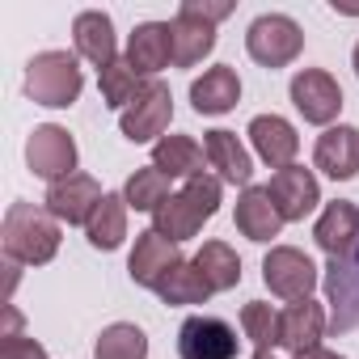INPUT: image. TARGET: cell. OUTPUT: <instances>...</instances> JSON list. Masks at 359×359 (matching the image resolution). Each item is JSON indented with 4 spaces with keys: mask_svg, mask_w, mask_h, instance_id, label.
<instances>
[{
    "mask_svg": "<svg viewBox=\"0 0 359 359\" xmlns=\"http://www.w3.org/2000/svg\"><path fill=\"white\" fill-rule=\"evenodd\" d=\"M9 262H26V266H43L60 254V220L34 203H9L5 212V229H0Z\"/></svg>",
    "mask_w": 359,
    "mask_h": 359,
    "instance_id": "obj_1",
    "label": "cell"
},
{
    "mask_svg": "<svg viewBox=\"0 0 359 359\" xmlns=\"http://www.w3.org/2000/svg\"><path fill=\"white\" fill-rule=\"evenodd\" d=\"M216 212H220V177L199 173V177H191V182L152 216V229H156L161 237H169V241L182 245V241H191Z\"/></svg>",
    "mask_w": 359,
    "mask_h": 359,
    "instance_id": "obj_2",
    "label": "cell"
},
{
    "mask_svg": "<svg viewBox=\"0 0 359 359\" xmlns=\"http://www.w3.org/2000/svg\"><path fill=\"white\" fill-rule=\"evenodd\" d=\"M81 89H85V72H81L76 55H68V51H39L26 64V93L39 106L64 110L81 97Z\"/></svg>",
    "mask_w": 359,
    "mask_h": 359,
    "instance_id": "obj_3",
    "label": "cell"
},
{
    "mask_svg": "<svg viewBox=\"0 0 359 359\" xmlns=\"http://www.w3.org/2000/svg\"><path fill=\"white\" fill-rule=\"evenodd\" d=\"M245 51L254 64L262 68H287L300 51H304V30L287 18V13H262L250 30H245Z\"/></svg>",
    "mask_w": 359,
    "mask_h": 359,
    "instance_id": "obj_4",
    "label": "cell"
},
{
    "mask_svg": "<svg viewBox=\"0 0 359 359\" xmlns=\"http://www.w3.org/2000/svg\"><path fill=\"white\" fill-rule=\"evenodd\" d=\"M321 287H325V304H330V330L334 334L359 330V237L346 254L330 258Z\"/></svg>",
    "mask_w": 359,
    "mask_h": 359,
    "instance_id": "obj_5",
    "label": "cell"
},
{
    "mask_svg": "<svg viewBox=\"0 0 359 359\" xmlns=\"http://www.w3.org/2000/svg\"><path fill=\"white\" fill-rule=\"evenodd\" d=\"M26 165L43 177V182L55 187V182H64V177L76 173V140H72L64 127L43 123V127H34L30 140H26Z\"/></svg>",
    "mask_w": 359,
    "mask_h": 359,
    "instance_id": "obj_6",
    "label": "cell"
},
{
    "mask_svg": "<svg viewBox=\"0 0 359 359\" xmlns=\"http://www.w3.org/2000/svg\"><path fill=\"white\" fill-rule=\"evenodd\" d=\"M262 283L279 296V300H309V292L317 287V266L309 254L292 250V245H275L262 262Z\"/></svg>",
    "mask_w": 359,
    "mask_h": 359,
    "instance_id": "obj_7",
    "label": "cell"
},
{
    "mask_svg": "<svg viewBox=\"0 0 359 359\" xmlns=\"http://www.w3.org/2000/svg\"><path fill=\"white\" fill-rule=\"evenodd\" d=\"M177 355L182 359H237V330L224 317L195 313L177 330Z\"/></svg>",
    "mask_w": 359,
    "mask_h": 359,
    "instance_id": "obj_8",
    "label": "cell"
},
{
    "mask_svg": "<svg viewBox=\"0 0 359 359\" xmlns=\"http://www.w3.org/2000/svg\"><path fill=\"white\" fill-rule=\"evenodd\" d=\"M292 106L304 114V123H317V127H330L342 110V89L330 72L321 68H304L292 76Z\"/></svg>",
    "mask_w": 359,
    "mask_h": 359,
    "instance_id": "obj_9",
    "label": "cell"
},
{
    "mask_svg": "<svg viewBox=\"0 0 359 359\" xmlns=\"http://www.w3.org/2000/svg\"><path fill=\"white\" fill-rule=\"evenodd\" d=\"M169 118H173V93H169V85L148 81L144 93L123 110V135H127L131 144L161 140V131L169 127Z\"/></svg>",
    "mask_w": 359,
    "mask_h": 359,
    "instance_id": "obj_10",
    "label": "cell"
},
{
    "mask_svg": "<svg viewBox=\"0 0 359 359\" xmlns=\"http://www.w3.org/2000/svg\"><path fill=\"white\" fill-rule=\"evenodd\" d=\"M102 199L106 195H102V187L89 173H72V177H64V182L47 187V212L60 224H89V216L97 212Z\"/></svg>",
    "mask_w": 359,
    "mask_h": 359,
    "instance_id": "obj_11",
    "label": "cell"
},
{
    "mask_svg": "<svg viewBox=\"0 0 359 359\" xmlns=\"http://www.w3.org/2000/svg\"><path fill=\"white\" fill-rule=\"evenodd\" d=\"M266 191H271V199H275V208H279L283 220H304V216L321 203L317 177H313L304 165H287V169H279L271 182H266Z\"/></svg>",
    "mask_w": 359,
    "mask_h": 359,
    "instance_id": "obj_12",
    "label": "cell"
},
{
    "mask_svg": "<svg viewBox=\"0 0 359 359\" xmlns=\"http://www.w3.org/2000/svg\"><path fill=\"white\" fill-rule=\"evenodd\" d=\"M177 262H182L177 241H169V237H161L156 229H148V233L135 237V250H131V258H127V271H131V279H135L140 287H156Z\"/></svg>",
    "mask_w": 359,
    "mask_h": 359,
    "instance_id": "obj_13",
    "label": "cell"
},
{
    "mask_svg": "<svg viewBox=\"0 0 359 359\" xmlns=\"http://www.w3.org/2000/svg\"><path fill=\"white\" fill-rule=\"evenodd\" d=\"M250 144H254V152L262 156V165H271L275 173L287 169V165H296V152H300L296 127H292L287 118H279V114H258V118L250 123Z\"/></svg>",
    "mask_w": 359,
    "mask_h": 359,
    "instance_id": "obj_14",
    "label": "cell"
},
{
    "mask_svg": "<svg viewBox=\"0 0 359 359\" xmlns=\"http://www.w3.org/2000/svg\"><path fill=\"white\" fill-rule=\"evenodd\" d=\"M173 60V26L169 22H144L127 39V64L140 76H156Z\"/></svg>",
    "mask_w": 359,
    "mask_h": 359,
    "instance_id": "obj_15",
    "label": "cell"
},
{
    "mask_svg": "<svg viewBox=\"0 0 359 359\" xmlns=\"http://www.w3.org/2000/svg\"><path fill=\"white\" fill-rule=\"evenodd\" d=\"M317 169L325 177H334V182H351V177L359 173V131L338 123L330 127L321 140H317V152H313Z\"/></svg>",
    "mask_w": 359,
    "mask_h": 359,
    "instance_id": "obj_16",
    "label": "cell"
},
{
    "mask_svg": "<svg viewBox=\"0 0 359 359\" xmlns=\"http://www.w3.org/2000/svg\"><path fill=\"white\" fill-rule=\"evenodd\" d=\"M283 224L287 220L279 216V208H275V199H271L266 187H245L241 191V199H237V229H241V237L266 245V241L279 237Z\"/></svg>",
    "mask_w": 359,
    "mask_h": 359,
    "instance_id": "obj_17",
    "label": "cell"
},
{
    "mask_svg": "<svg viewBox=\"0 0 359 359\" xmlns=\"http://www.w3.org/2000/svg\"><path fill=\"white\" fill-rule=\"evenodd\" d=\"M325 325H330V317H325V309L317 300H296V304H287L279 313V346H287L292 355L313 351L321 342Z\"/></svg>",
    "mask_w": 359,
    "mask_h": 359,
    "instance_id": "obj_18",
    "label": "cell"
},
{
    "mask_svg": "<svg viewBox=\"0 0 359 359\" xmlns=\"http://www.w3.org/2000/svg\"><path fill=\"white\" fill-rule=\"evenodd\" d=\"M72 43H76V55H81V60L97 64V72H102L106 64H114V60H118L114 22H110L106 13H97V9L76 13V22H72Z\"/></svg>",
    "mask_w": 359,
    "mask_h": 359,
    "instance_id": "obj_19",
    "label": "cell"
},
{
    "mask_svg": "<svg viewBox=\"0 0 359 359\" xmlns=\"http://www.w3.org/2000/svg\"><path fill=\"white\" fill-rule=\"evenodd\" d=\"M203 152H208V165L220 173V182L250 187L254 161H250V152L241 148V140H237L233 131H208V135H203Z\"/></svg>",
    "mask_w": 359,
    "mask_h": 359,
    "instance_id": "obj_20",
    "label": "cell"
},
{
    "mask_svg": "<svg viewBox=\"0 0 359 359\" xmlns=\"http://www.w3.org/2000/svg\"><path fill=\"white\" fill-rule=\"evenodd\" d=\"M241 102V81L229 64H216L208 68L195 85H191V106L199 114H229L233 106Z\"/></svg>",
    "mask_w": 359,
    "mask_h": 359,
    "instance_id": "obj_21",
    "label": "cell"
},
{
    "mask_svg": "<svg viewBox=\"0 0 359 359\" xmlns=\"http://www.w3.org/2000/svg\"><path fill=\"white\" fill-rule=\"evenodd\" d=\"M203 161H208V152L191 135H161L152 144V165L165 177H187V182H191V177L203 173Z\"/></svg>",
    "mask_w": 359,
    "mask_h": 359,
    "instance_id": "obj_22",
    "label": "cell"
},
{
    "mask_svg": "<svg viewBox=\"0 0 359 359\" xmlns=\"http://www.w3.org/2000/svg\"><path fill=\"white\" fill-rule=\"evenodd\" d=\"M355 237H359V208L355 203H330L325 212H321V220H317V229H313V241L330 254V258H338V254H346L351 245H355Z\"/></svg>",
    "mask_w": 359,
    "mask_h": 359,
    "instance_id": "obj_23",
    "label": "cell"
},
{
    "mask_svg": "<svg viewBox=\"0 0 359 359\" xmlns=\"http://www.w3.org/2000/svg\"><path fill=\"white\" fill-rule=\"evenodd\" d=\"M169 26H173V64L177 68H195L203 55L216 51V26L191 18V13H177Z\"/></svg>",
    "mask_w": 359,
    "mask_h": 359,
    "instance_id": "obj_24",
    "label": "cell"
},
{
    "mask_svg": "<svg viewBox=\"0 0 359 359\" xmlns=\"http://www.w3.org/2000/svg\"><path fill=\"white\" fill-rule=\"evenodd\" d=\"M85 233H89L93 250H118L123 237H127V199L123 195H106L97 203V212L89 216Z\"/></svg>",
    "mask_w": 359,
    "mask_h": 359,
    "instance_id": "obj_25",
    "label": "cell"
},
{
    "mask_svg": "<svg viewBox=\"0 0 359 359\" xmlns=\"http://www.w3.org/2000/svg\"><path fill=\"white\" fill-rule=\"evenodd\" d=\"M152 292H156L165 304H203V300L212 296V283L203 279V271H199L195 262H177Z\"/></svg>",
    "mask_w": 359,
    "mask_h": 359,
    "instance_id": "obj_26",
    "label": "cell"
},
{
    "mask_svg": "<svg viewBox=\"0 0 359 359\" xmlns=\"http://www.w3.org/2000/svg\"><path fill=\"white\" fill-rule=\"evenodd\" d=\"M123 199H127V208H135V212H161L173 195H169V177L156 169V165H148V169H135L131 177H127V187H123Z\"/></svg>",
    "mask_w": 359,
    "mask_h": 359,
    "instance_id": "obj_27",
    "label": "cell"
},
{
    "mask_svg": "<svg viewBox=\"0 0 359 359\" xmlns=\"http://www.w3.org/2000/svg\"><path fill=\"white\" fill-rule=\"evenodd\" d=\"M97 85H102V102L110 106V110H127L140 93H144V76L127 64V60H114V64H106L102 72H97Z\"/></svg>",
    "mask_w": 359,
    "mask_h": 359,
    "instance_id": "obj_28",
    "label": "cell"
},
{
    "mask_svg": "<svg viewBox=\"0 0 359 359\" xmlns=\"http://www.w3.org/2000/svg\"><path fill=\"white\" fill-rule=\"evenodd\" d=\"M195 266L203 271V279L212 283V292H229L241 283V258L233 254V245L224 241H208L199 254H195Z\"/></svg>",
    "mask_w": 359,
    "mask_h": 359,
    "instance_id": "obj_29",
    "label": "cell"
},
{
    "mask_svg": "<svg viewBox=\"0 0 359 359\" xmlns=\"http://www.w3.org/2000/svg\"><path fill=\"white\" fill-rule=\"evenodd\" d=\"M93 359H148V338L140 325L131 321H114L97 334L93 342Z\"/></svg>",
    "mask_w": 359,
    "mask_h": 359,
    "instance_id": "obj_30",
    "label": "cell"
},
{
    "mask_svg": "<svg viewBox=\"0 0 359 359\" xmlns=\"http://www.w3.org/2000/svg\"><path fill=\"white\" fill-rule=\"evenodd\" d=\"M241 325H245V338L258 351H271L279 342V313L271 304H262V300H254V304L241 309Z\"/></svg>",
    "mask_w": 359,
    "mask_h": 359,
    "instance_id": "obj_31",
    "label": "cell"
},
{
    "mask_svg": "<svg viewBox=\"0 0 359 359\" xmlns=\"http://www.w3.org/2000/svg\"><path fill=\"white\" fill-rule=\"evenodd\" d=\"M177 13H191V18L208 22V26H220L233 13V5H229V0H220V5H208V0H182V9H177Z\"/></svg>",
    "mask_w": 359,
    "mask_h": 359,
    "instance_id": "obj_32",
    "label": "cell"
},
{
    "mask_svg": "<svg viewBox=\"0 0 359 359\" xmlns=\"http://www.w3.org/2000/svg\"><path fill=\"white\" fill-rule=\"evenodd\" d=\"M0 359H47V351H43V342H34V338H5L0 342Z\"/></svg>",
    "mask_w": 359,
    "mask_h": 359,
    "instance_id": "obj_33",
    "label": "cell"
},
{
    "mask_svg": "<svg viewBox=\"0 0 359 359\" xmlns=\"http://www.w3.org/2000/svg\"><path fill=\"white\" fill-rule=\"evenodd\" d=\"M5 317H9V321H5V334H0V338H22V313L9 304V309H5Z\"/></svg>",
    "mask_w": 359,
    "mask_h": 359,
    "instance_id": "obj_34",
    "label": "cell"
},
{
    "mask_svg": "<svg viewBox=\"0 0 359 359\" xmlns=\"http://www.w3.org/2000/svg\"><path fill=\"white\" fill-rule=\"evenodd\" d=\"M292 359H342L338 351H325V346H313V351H300V355H292Z\"/></svg>",
    "mask_w": 359,
    "mask_h": 359,
    "instance_id": "obj_35",
    "label": "cell"
},
{
    "mask_svg": "<svg viewBox=\"0 0 359 359\" xmlns=\"http://www.w3.org/2000/svg\"><path fill=\"white\" fill-rule=\"evenodd\" d=\"M351 64H355V76H359V43H355V55H351Z\"/></svg>",
    "mask_w": 359,
    "mask_h": 359,
    "instance_id": "obj_36",
    "label": "cell"
},
{
    "mask_svg": "<svg viewBox=\"0 0 359 359\" xmlns=\"http://www.w3.org/2000/svg\"><path fill=\"white\" fill-rule=\"evenodd\" d=\"M254 359H275V355L271 351H254Z\"/></svg>",
    "mask_w": 359,
    "mask_h": 359,
    "instance_id": "obj_37",
    "label": "cell"
}]
</instances>
